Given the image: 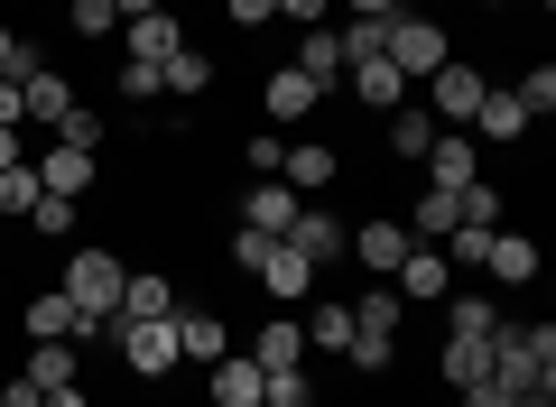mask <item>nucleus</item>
<instances>
[{
  "label": "nucleus",
  "mask_w": 556,
  "mask_h": 407,
  "mask_svg": "<svg viewBox=\"0 0 556 407\" xmlns=\"http://www.w3.org/2000/svg\"><path fill=\"white\" fill-rule=\"evenodd\" d=\"M298 204H306V194L288 186V176H260V186L241 194V222H251V232H288V222H298Z\"/></svg>",
  "instance_id": "obj_17"
},
{
  "label": "nucleus",
  "mask_w": 556,
  "mask_h": 407,
  "mask_svg": "<svg viewBox=\"0 0 556 407\" xmlns=\"http://www.w3.org/2000/svg\"><path fill=\"white\" fill-rule=\"evenodd\" d=\"M278 176H288V186H298V194H325V186H334V176H343V157L325 149V139H298V149L278 157Z\"/></svg>",
  "instance_id": "obj_23"
},
{
  "label": "nucleus",
  "mask_w": 556,
  "mask_h": 407,
  "mask_svg": "<svg viewBox=\"0 0 556 407\" xmlns=\"http://www.w3.org/2000/svg\"><path fill=\"white\" fill-rule=\"evenodd\" d=\"M482 10H501V0H482Z\"/></svg>",
  "instance_id": "obj_51"
},
{
  "label": "nucleus",
  "mask_w": 556,
  "mask_h": 407,
  "mask_svg": "<svg viewBox=\"0 0 556 407\" xmlns=\"http://www.w3.org/2000/svg\"><path fill=\"white\" fill-rule=\"evenodd\" d=\"M482 278L529 288V278H538V241H529V232H492V241H482Z\"/></svg>",
  "instance_id": "obj_20"
},
{
  "label": "nucleus",
  "mask_w": 556,
  "mask_h": 407,
  "mask_svg": "<svg viewBox=\"0 0 556 407\" xmlns=\"http://www.w3.org/2000/svg\"><path fill=\"white\" fill-rule=\"evenodd\" d=\"M408 251H417V241H408V222H399V214H371V222H353V241H343V259H362L371 278H390Z\"/></svg>",
  "instance_id": "obj_7"
},
{
  "label": "nucleus",
  "mask_w": 556,
  "mask_h": 407,
  "mask_svg": "<svg viewBox=\"0 0 556 407\" xmlns=\"http://www.w3.org/2000/svg\"><path fill=\"white\" fill-rule=\"evenodd\" d=\"M28 167H38V186L65 194V204L93 194V149H75V139H47V157H28Z\"/></svg>",
  "instance_id": "obj_8"
},
{
  "label": "nucleus",
  "mask_w": 556,
  "mask_h": 407,
  "mask_svg": "<svg viewBox=\"0 0 556 407\" xmlns=\"http://www.w3.org/2000/svg\"><path fill=\"white\" fill-rule=\"evenodd\" d=\"M56 288H65V306L84 315V343H102V325L121 315V288H130V259L93 241V251H75V259L56 269Z\"/></svg>",
  "instance_id": "obj_1"
},
{
  "label": "nucleus",
  "mask_w": 556,
  "mask_h": 407,
  "mask_svg": "<svg viewBox=\"0 0 556 407\" xmlns=\"http://www.w3.org/2000/svg\"><path fill=\"white\" fill-rule=\"evenodd\" d=\"M223 20H232V28H269L278 0H223Z\"/></svg>",
  "instance_id": "obj_44"
},
{
  "label": "nucleus",
  "mask_w": 556,
  "mask_h": 407,
  "mask_svg": "<svg viewBox=\"0 0 556 407\" xmlns=\"http://www.w3.org/2000/svg\"><path fill=\"white\" fill-rule=\"evenodd\" d=\"M278 241H288L298 259H316V269H334V259H343V241H353V232H343V222L325 214V204H298V222H288Z\"/></svg>",
  "instance_id": "obj_9"
},
{
  "label": "nucleus",
  "mask_w": 556,
  "mask_h": 407,
  "mask_svg": "<svg viewBox=\"0 0 556 407\" xmlns=\"http://www.w3.org/2000/svg\"><path fill=\"white\" fill-rule=\"evenodd\" d=\"M84 352H93V343H28L20 370H28L38 389H65V380H84Z\"/></svg>",
  "instance_id": "obj_25"
},
{
  "label": "nucleus",
  "mask_w": 556,
  "mask_h": 407,
  "mask_svg": "<svg viewBox=\"0 0 556 407\" xmlns=\"http://www.w3.org/2000/svg\"><path fill=\"white\" fill-rule=\"evenodd\" d=\"M56 139H75V149H102V112H93V102H75V112L56 120Z\"/></svg>",
  "instance_id": "obj_42"
},
{
  "label": "nucleus",
  "mask_w": 556,
  "mask_h": 407,
  "mask_svg": "<svg viewBox=\"0 0 556 407\" xmlns=\"http://www.w3.org/2000/svg\"><path fill=\"white\" fill-rule=\"evenodd\" d=\"M121 315H130V325H159V315H177V278L130 269V288H121Z\"/></svg>",
  "instance_id": "obj_27"
},
{
  "label": "nucleus",
  "mask_w": 556,
  "mask_h": 407,
  "mask_svg": "<svg viewBox=\"0 0 556 407\" xmlns=\"http://www.w3.org/2000/svg\"><path fill=\"white\" fill-rule=\"evenodd\" d=\"M380 56H390L408 84H427L445 56H455V38H445V20H427V10H399V20H390V47H380Z\"/></svg>",
  "instance_id": "obj_4"
},
{
  "label": "nucleus",
  "mask_w": 556,
  "mask_h": 407,
  "mask_svg": "<svg viewBox=\"0 0 556 407\" xmlns=\"http://www.w3.org/2000/svg\"><path fill=\"white\" fill-rule=\"evenodd\" d=\"M102 343L130 361V380H167V370L186 361V352H177V315H159V325H130V315H112V325H102Z\"/></svg>",
  "instance_id": "obj_3"
},
{
  "label": "nucleus",
  "mask_w": 556,
  "mask_h": 407,
  "mask_svg": "<svg viewBox=\"0 0 556 407\" xmlns=\"http://www.w3.org/2000/svg\"><path fill=\"white\" fill-rule=\"evenodd\" d=\"M28 75H38V47L20 28H0V84H28Z\"/></svg>",
  "instance_id": "obj_39"
},
{
  "label": "nucleus",
  "mask_w": 556,
  "mask_h": 407,
  "mask_svg": "<svg viewBox=\"0 0 556 407\" xmlns=\"http://www.w3.org/2000/svg\"><path fill=\"white\" fill-rule=\"evenodd\" d=\"M353 20H399V0H343Z\"/></svg>",
  "instance_id": "obj_47"
},
{
  "label": "nucleus",
  "mask_w": 556,
  "mask_h": 407,
  "mask_svg": "<svg viewBox=\"0 0 556 407\" xmlns=\"http://www.w3.org/2000/svg\"><path fill=\"white\" fill-rule=\"evenodd\" d=\"M417 167H427V186H445V194H455V186H473V176H482V149H473L464 130H437Z\"/></svg>",
  "instance_id": "obj_11"
},
{
  "label": "nucleus",
  "mask_w": 556,
  "mask_h": 407,
  "mask_svg": "<svg viewBox=\"0 0 556 407\" xmlns=\"http://www.w3.org/2000/svg\"><path fill=\"white\" fill-rule=\"evenodd\" d=\"M325 10H334V0H278V20H288V28H325Z\"/></svg>",
  "instance_id": "obj_46"
},
{
  "label": "nucleus",
  "mask_w": 556,
  "mask_h": 407,
  "mask_svg": "<svg viewBox=\"0 0 556 407\" xmlns=\"http://www.w3.org/2000/svg\"><path fill=\"white\" fill-rule=\"evenodd\" d=\"M65 28H75L84 47H93V38H121V10H112V0H65Z\"/></svg>",
  "instance_id": "obj_35"
},
{
  "label": "nucleus",
  "mask_w": 556,
  "mask_h": 407,
  "mask_svg": "<svg viewBox=\"0 0 556 407\" xmlns=\"http://www.w3.org/2000/svg\"><path fill=\"white\" fill-rule=\"evenodd\" d=\"M353 343V306H316V325H306V352H343Z\"/></svg>",
  "instance_id": "obj_37"
},
{
  "label": "nucleus",
  "mask_w": 556,
  "mask_h": 407,
  "mask_svg": "<svg viewBox=\"0 0 556 407\" xmlns=\"http://www.w3.org/2000/svg\"><path fill=\"white\" fill-rule=\"evenodd\" d=\"M278 157H288V139H278V130H251V139H241V167H251V176H278Z\"/></svg>",
  "instance_id": "obj_41"
},
{
  "label": "nucleus",
  "mask_w": 556,
  "mask_h": 407,
  "mask_svg": "<svg viewBox=\"0 0 556 407\" xmlns=\"http://www.w3.org/2000/svg\"><path fill=\"white\" fill-rule=\"evenodd\" d=\"M492 380L501 389H556V325H501L492 333Z\"/></svg>",
  "instance_id": "obj_2"
},
{
  "label": "nucleus",
  "mask_w": 556,
  "mask_h": 407,
  "mask_svg": "<svg viewBox=\"0 0 556 407\" xmlns=\"http://www.w3.org/2000/svg\"><path fill=\"white\" fill-rule=\"evenodd\" d=\"M390 296H399V306H445V296H455V269H445V251H427V241H417V251L390 269Z\"/></svg>",
  "instance_id": "obj_6"
},
{
  "label": "nucleus",
  "mask_w": 556,
  "mask_h": 407,
  "mask_svg": "<svg viewBox=\"0 0 556 407\" xmlns=\"http://www.w3.org/2000/svg\"><path fill=\"white\" fill-rule=\"evenodd\" d=\"M0 407H47V389L28 380V370H10V380H0Z\"/></svg>",
  "instance_id": "obj_45"
},
{
  "label": "nucleus",
  "mask_w": 556,
  "mask_h": 407,
  "mask_svg": "<svg viewBox=\"0 0 556 407\" xmlns=\"http://www.w3.org/2000/svg\"><path fill=\"white\" fill-rule=\"evenodd\" d=\"M298 65L306 84H316V93H343V47H334V28H298Z\"/></svg>",
  "instance_id": "obj_21"
},
{
  "label": "nucleus",
  "mask_w": 556,
  "mask_h": 407,
  "mask_svg": "<svg viewBox=\"0 0 556 407\" xmlns=\"http://www.w3.org/2000/svg\"><path fill=\"white\" fill-rule=\"evenodd\" d=\"M204 389H214V407H260L269 370H260L251 352H223V361H214V380H204Z\"/></svg>",
  "instance_id": "obj_22"
},
{
  "label": "nucleus",
  "mask_w": 556,
  "mask_h": 407,
  "mask_svg": "<svg viewBox=\"0 0 556 407\" xmlns=\"http://www.w3.org/2000/svg\"><path fill=\"white\" fill-rule=\"evenodd\" d=\"M75 214H84V204H65V194H38V214H28V232L65 241V232H75Z\"/></svg>",
  "instance_id": "obj_40"
},
{
  "label": "nucleus",
  "mask_w": 556,
  "mask_h": 407,
  "mask_svg": "<svg viewBox=\"0 0 556 407\" xmlns=\"http://www.w3.org/2000/svg\"><path fill=\"white\" fill-rule=\"evenodd\" d=\"M510 102H519L529 120H547V112H556V65H547V56H529V75L510 84Z\"/></svg>",
  "instance_id": "obj_32"
},
{
  "label": "nucleus",
  "mask_w": 556,
  "mask_h": 407,
  "mask_svg": "<svg viewBox=\"0 0 556 407\" xmlns=\"http://www.w3.org/2000/svg\"><path fill=\"white\" fill-rule=\"evenodd\" d=\"M20 157H28V149H20V130H0V167H20Z\"/></svg>",
  "instance_id": "obj_50"
},
{
  "label": "nucleus",
  "mask_w": 556,
  "mask_h": 407,
  "mask_svg": "<svg viewBox=\"0 0 556 407\" xmlns=\"http://www.w3.org/2000/svg\"><path fill=\"white\" fill-rule=\"evenodd\" d=\"M492 93V75H482L473 56H445L437 75H427V112L445 120V130H464V120H473V102Z\"/></svg>",
  "instance_id": "obj_5"
},
{
  "label": "nucleus",
  "mask_w": 556,
  "mask_h": 407,
  "mask_svg": "<svg viewBox=\"0 0 556 407\" xmlns=\"http://www.w3.org/2000/svg\"><path fill=\"white\" fill-rule=\"evenodd\" d=\"M251 361H260V370H306V325H298L288 306H278L269 325L251 333Z\"/></svg>",
  "instance_id": "obj_16"
},
{
  "label": "nucleus",
  "mask_w": 556,
  "mask_h": 407,
  "mask_svg": "<svg viewBox=\"0 0 556 407\" xmlns=\"http://www.w3.org/2000/svg\"><path fill=\"white\" fill-rule=\"evenodd\" d=\"M47 407H93V398H84V380H65V389H47Z\"/></svg>",
  "instance_id": "obj_48"
},
{
  "label": "nucleus",
  "mask_w": 556,
  "mask_h": 407,
  "mask_svg": "<svg viewBox=\"0 0 556 407\" xmlns=\"http://www.w3.org/2000/svg\"><path fill=\"white\" fill-rule=\"evenodd\" d=\"M167 93H177V102H204V93H214V56L177 47V56H167Z\"/></svg>",
  "instance_id": "obj_29"
},
{
  "label": "nucleus",
  "mask_w": 556,
  "mask_h": 407,
  "mask_svg": "<svg viewBox=\"0 0 556 407\" xmlns=\"http://www.w3.org/2000/svg\"><path fill=\"white\" fill-rule=\"evenodd\" d=\"M75 102H84V93H75L65 75H47V65H38L28 84H20V120H28V130H56V120L75 112Z\"/></svg>",
  "instance_id": "obj_18"
},
{
  "label": "nucleus",
  "mask_w": 556,
  "mask_h": 407,
  "mask_svg": "<svg viewBox=\"0 0 556 407\" xmlns=\"http://www.w3.org/2000/svg\"><path fill=\"white\" fill-rule=\"evenodd\" d=\"M445 333H473V343H492V333H501V306H492V296H445Z\"/></svg>",
  "instance_id": "obj_30"
},
{
  "label": "nucleus",
  "mask_w": 556,
  "mask_h": 407,
  "mask_svg": "<svg viewBox=\"0 0 556 407\" xmlns=\"http://www.w3.org/2000/svg\"><path fill=\"white\" fill-rule=\"evenodd\" d=\"M121 38H130V56L167 65V56L186 47V28H177V10H149V20H121Z\"/></svg>",
  "instance_id": "obj_28"
},
{
  "label": "nucleus",
  "mask_w": 556,
  "mask_h": 407,
  "mask_svg": "<svg viewBox=\"0 0 556 407\" xmlns=\"http://www.w3.org/2000/svg\"><path fill=\"white\" fill-rule=\"evenodd\" d=\"M112 93H121V102H159V93H167V65L121 56V65H112Z\"/></svg>",
  "instance_id": "obj_31"
},
{
  "label": "nucleus",
  "mask_w": 556,
  "mask_h": 407,
  "mask_svg": "<svg viewBox=\"0 0 556 407\" xmlns=\"http://www.w3.org/2000/svg\"><path fill=\"white\" fill-rule=\"evenodd\" d=\"M353 333H390V343H399V296H390V278L353 306Z\"/></svg>",
  "instance_id": "obj_36"
},
{
  "label": "nucleus",
  "mask_w": 556,
  "mask_h": 407,
  "mask_svg": "<svg viewBox=\"0 0 556 407\" xmlns=\"http://www.w3.org/2000/svg\"><path fill=\"white\" fill-rule=\"evenodd\" d=\"M260 112H269L278 130H288V120H316V112H325V93H316V84L298 75V65H278V75L260 84Z\"/></svg>",
  "instance_id": "obj_13"
},
{
  "label": "nucleus",
  "mask_w": 556,
  "mask_h": 407,
  "mask_svg": "<svg viewBox=\"0 0 556 407\" xmlns=\"http://www.w3.org/2000/svg\"><path fill=\"white\" fill-rule=\"evenodd\" d=\"M399 222H408V241H427V251H437V241L455 232V194H445V186H417Z\"/></svg>",
  "instance_id": "obj_26"
},
{
  "label": "nucleus",
  "mask_w": 556,
  "mask_h": 407,
  "mask_svg": "<svg viewBox=\"0 0 556 407\" xmlns=\"http://www.w3.org/2000/svg\"><path fill=\"white\" fill-rule=\"evenodd\" d=\"M380 120H390V130H380V149H390L399 167H417V157H427V139L445 130V120L427 112V102H399V112H380Z\"/></svg>",
  "instance_id": "obj_14"
},
{
  "label": "nucleus",
  "mask_w": 556,
  "mask_h": 407,
  "mask_svg": "<svg viewBox=\"0 0 556 407\" xmlns=\"http://www.w3.org/2000/svg\"><path fill=\"white\" fill-rule=\"evenodd\" d=\"M38 167H28V157H20V167H0V214H10V222H28V214H38Z\"/></svg>",
  "instance_id": "obj_33"
},
{
  "label": "nucleus",
  "mask_w": 556,
  "mask_h": 407,
  "mask_svg": "<svg viewBox=\"0 0 556 407\" xmlns=\"http://www.w3.org/2000/svg\"><path fill=\"white\" fill-rule=\"evenodd\" d=\"M437 380L455 389V398H464V389H482V380H492V343H473V333H445V361H437Z\"/></svg>",
  "instance_id": "obj_24"
},
{
  "label": "nucleus",
  "mask_w": 556,
  "mask_h": 407,
  "mask_svg": "<svg viewBox=\"0 0 556 407\" xmlns=\"http://www.w3.org/2000/svg\"><path fill=\"white\" fill-rule=\"evenodd\" d=\"M20 325H28V343H84V315L65 306V288H28Z\"/></svg>",
  "instance_id": "obj_10"
},
{
  "label": "nucleus",
  "mask_w": 556,
  "mask_h": 407,
  "mask_svg": "<svg viewBox=\"0 0 556 407\" xmlns=\"http://www.w3.org/2000/svg\"><path fill=\"white\" fill-rule=\"evenodd\" d=\"M343 93H353L362 112H399V102H408V75H399L390 56H371V65H343Z\"/></svg>",
  "instance_id": "obj_15"
},
{
  "label": "nucleus",
  "mask_w": 556,
  "mask_h": 407,
  "mask_svg": "<svg viewBox=\"0 0 556 407\" xmlns=\"http://www.w3.org/2000/svg\"><path fill=\"white\" fill-rule=\"evenodd\" d=\"M112 10L121 20H149V10H167V0H112Z\"/></svg>",
  "instance_id": "obj_49"
},
{
  "label": "nucleus",
  "mask_w": 556,
  "mask_h": 407,
  "mask_svg": "<svg viewBox=\"0 0 556 407\" xmlns=\"http://www.w3.org/2000/svg\"><path fill=\"white\" fill-rule=\"evenodd\" d=\"M334 47H343V65H371L380 47H390V20H343V28H334Z\"/></svg>",
  "instance_id": "obj_34"
},
{
  "label": "nucleus",
  "mask_w": 556,
  "mask_h": 407,
  "mask_svg": "<svg viewBox=\"0 0 556 407\" xmlns=\"http://www.w3.org/2000/svg\"><path fill=\"white\" fill-rule=\"evenodd\" d=\"M260 407H316V380H306V370H269Z\"/></svg>",
  "instance_id": "obj_38"
},
{
  "label": "nucleus",
  "mask_w": 556,
  "mask_h": 407,
  "mask_svg": "<svg viewBox=\"0 0 556 407\" xmlns=\"http://www.w3.org/2000/svg\"><path fill=\"white\" fill-rule=\"evenodd\" d=\"M269 241H278V232H251V222H241V232H232V269H241V278H251V269H260V259H269Z\"/></svg>",
  "instance_id": "obj_43"
},
{
  "label": "nucleus",
  "mask_w": 556,
  "mask_h": 407,
  "mask_svg": "<svg viewBox=\"0 0 556 407\" xmlns=\"http://www.w3.org/2000/svg\"><path fill=\"white\" fill-rule=\"evenodd\" d=\"M260 288H269V306H298V296H316V259H298L288 241H269V259H260Z\"/></svg>",
  "instance_id": "obj_12"
},
{
  "label": "nucleus",
  "mask_w": 556,
  "mask_h": 407,
  "mask_svg": "<svg viewBox=\"0 0 556 407\" xmlns=\"http://www.w3.org/2000/svg\"><path fill=\"white\" fill-rule=\"evenodd\" d=\"M177 352H186V361H204V370H214L223 352H232V325H223L214 306H177Z\"/></svg>",
  "instance_id": "obj_19"
}]
</instances>
